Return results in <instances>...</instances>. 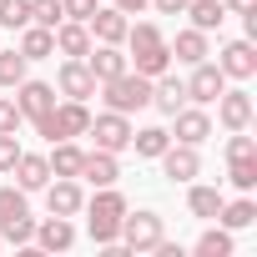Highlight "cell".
<instances>
[{"label":"cell","instance_id":"obj_1","mask_svg":"<svg viewBox=\"0 0 257 257\" xmlns=\"http://www.w3.org/2000/svg\"><path fill=\"white\" fill-rule=\"evenodd\" d=\"M126 46H132V56H126V61H132V71H142L147 81H157L167 66H172V46H167V36L157 31V26H132V31H126Z\"/></svg>","mask_w":257,"mask_h":257},{"label":"cell","instance_id":"obj_2","mask_svg":"<svg viewBox=\"0 0 257 257\" xmlns=\"http://www.w3.org/2000/svg\"><path fill=\"white\" fill-rule=\"evenodd\" d=\"M81 212H86V232H91V242L111 247L116 232H121V217H126V197H121L116 187H96V197H91Z\"/></svg>","mask_w":257,"mask_h":257},{"label":"cell","instance_id":"obj_3","mask_svg":"<svg viewBox=\"0 0 257 257\" xmlns=\"http://www.w3.org/2000/svg\"><path fill=\"white\" fill-rule=\"evenodd\" d=\"M86 126H91L86 101H56L46 116H36V132L46 142H76V137H86Z\"/></svg>","mask_w":257,"mask_h":257},{"label":"cell","instance_id":"obj_4","mask_svg":"<svg viewBox=\"0 0 257 257\" xmlns=\"http://www.w3.org/2000/svg\"><path fill=\"white\" fill-rule=\"evenodd\" d=\"M31 237H36V217L26 207V192L21 187H0V242L26 247Z\"/></svg>","mask_w":257,"mask_h":257},{"label":"cell","instance_id":"obj_5","mask_svg":"<svg viewBox=\"0 0 257 257\" xmlns=\"http://www.w3.org/2000/svg\"><path fill=\"white\" fill-rule=\"evenodd\" d=\"M101 91H106V106L121 111V116L152 106V81H147L142 71H132V66H126L121 76H111V81H101Z\"/></svg>","mask_w":257,"mask_h":257},{"label":"cell","instance_id":"obj_6","mask_svg":"<svg viewBox=\"0 0 257 257\" xmlns=\"http://www.w3.org/2000/svg\"><path fill=\"white\" fill-rule=\"evenodd\" d=\"M162 237H167V232H162V217H157V212H132V207H126L121 232H116V242H121L126 252H152Z\"/></svg>","mask_w":257,"mask_h":257},{"label":"cell","instance_id":"obj_7","mask_svg":"<svg viewBox=\"0 0 257 257\" xmlns=\"http://www.w3.org/2000/svg\"><path fill=\"white\" fill-rule=\"evenodd\" d=\"M132 132H137V126L132 121H126L121 111H106V116H91V126H86V137H96V152H126V147H132Z\"/></svg>","mask_w":257,"mask_h":257},{"label":"cell","instance_id":"obj_8","mask_svg":"<svg viewBox=\"0 0 257 257\" xmlns=\"http://www.w3.org/2000/svg\"><path fill=\"white\" fill-rule=\"evenodd\" d=\"M222 91H227V76H222V66H212V61H197V66H192V81H187V101H197V106H212Z\"/></svg>","mask_w":257,"mask_h":257},{"label":"cell","instance_id":"obj_9","mask_svg":"<svg viewBox=\"0 0 257 257\" xmlns=\"http://www.w3.org/2000/svg\"><path fill=\"white\" fill-rule=\"evenodd\" d=\"M157 162H162L167 182H182V187H187V182H197V172H202V157H197V147H187V142H172Z\"/></svg>","mask_w":257,"mask_h":257},{"label":"cell","instance_id":"obj_10","mask_svg":"<svg viewBox=\"0 0 257 257\" xmlns=\"http://www.w3.org/2000/svg\"><path fill=\"white\" fill-rule=\"evenodd\" d=\"M41 192H46V207H51L56 217H81V207H86V192H81L76 177H56V182H46Z\"/></svg>","mask_w":257,"mask_h":257},{"label":"cell","instance_id":"obj_11","mask_svg":"<svg viewBox=\"0 0 257 257\" xmlns=\"http://www.w3.org/2000/svg\"><path fill=\"white\" fill-rule=\"evenodd\" d=\"M86 31H91V41H101V46H121L126 31H132V21H126V11H116V6H96V16L86 21Z\"/></svg>","mask_w":257,"mask_h":257},{"label":"cell","instance_id":"obj_12","mask_svg":"<svg viewBox=\"0 0 257 257\" xmlns=\"http://www.w3.org/2000/svg\"><path fill=\"white\" fill-rule=\"evenodd\" d=\"M56 86H61V96H66V101H86V96H96V76H91L86 56H81V61H71V56H66V66H61Z\"/></svg>","mask_w":257,"mask_h":257},{"label":"cell","instance_id":"obj_13","mask_svg":"<svg viewBox=\"0 0 257 257\" xmlns=\"http://www.w3.org/2000/svg\"><path fill=\"white\" fill-rule=\"evenodd\" d=\"M217 121L227 132H247L252 126V96L247 91H222L217 96Z\"/></svg>","mask_w":257,"mask_h":257},{"label":"cell","instance_id":"obj_14","mask_svg":"<svg viewBox=\"0 0 257 257\" xmlns=\"http://www.w3.org/2000/svg\"><path fill=\"white\" fill-rule=\"evenodd\" d=\"M16 106H21L26 121H36V116H46V111L56 106V86H46V81H21V86H16Z\"/></svg>","mask_w":257,"mask_h":257},{"label":"cell","instance_id":"obj_15","mask_svg":"<svg viewBox=\"0 0 257 257\" xmlns=\"http://www.w3.org/2000/svg\"><path fill=\"white\" fill-rule=\"evenodd\" d=\"M36 247H46V252H71L76 247V227H71V217H46L41 227H36V237H31Z\"/></svg>","mask_w":257,"mask_h":257},{"label":"cell","instance_id":"obj_16","mask_svg":"<svg viewBox=\"0 0 257 257\" xmlns=\"http://www.w3.org/2000/svg\"><path fill=\"white\" fill-rule=\"evenodd\" d=\"M172 121H177V137H172V142L202 147V142L212 137V116H207V111H197V106H182V111H172Z\"/></svg>","mask_w":257,"mask_h":257},{"label":"cell","instance_id":"obj_17","mask_svg":"<svg viewBox=\"0 0 257 257\" xmlns=\"http://www.w3.org/2000/svg\"><path fill=\"white\" fill-rule=\"evenodd\" d=\"M222 76H237V81H247V76H257V51H252V41H232V46H222Z\"/></svg>","mask_w":257,"mask_h":257},{"label":"cell","instance_id":"obj_18","mask_svg":"<svg viewBox=\"0 0 257 257\" xmlns=\"http://www.w3.org/2000/svg\"><path fill=\"white\" fill-rule=\"evenodd\" d=\"M11 172H16V187H21V192H41V187L51 182V162L36 157V152H21Z\"/></svg>","mask_w":257,"mask_h":257},{"label":"cell","instance_id":"obj_19","mask_svg":"<svg viewBox=\"0 0 257 257\" xmlns=\"http://www.w3.org/2000/svg\"><path fill=\"white\" fill-rule=\"evenodd\" d=\"M86 66H91V76H96V86H101V81L121 76V71L132 66V61L121 56V46H91V51H86Z\"/></svg>","mask_w":257,"mask_h":257},{"label":"cell","instance_id":"obj_20","mask_svg":"<svg viewBox=\"0 0 257 257\" xmlns=\"http://www.w3.org/2000/svg\"><path fill=\"white\" fill-rule=\"evenodd\" d=\"M51 36H56V51L71 56V61H81V56L91 51V31H86V21H61Z\"/></svg>","mask_w":257,"mask_h":257},{"label":"cell","instance_id":"obj_21","mask_svg":"<svg viewBox=\"0 0 257 257\" xmlns=\"http://www.w3.org/2000/svg\"><path fill=\"white\" fill-rule=\"evenodd\" d=\"M81 177H86L91 187H116V177H121V162H116V152H86V162H81Z\"/></svg>","mask_w":257,"mask_h":257},{"label":"cell","instance_id":"obj_22","mask_svg":"<svg viewBox=\"0 0 257 257\" xmlns=\"http://www.w3.org/2000/svg\"><path fill=\"white\" fill-rule=\"evenodd\" d=\"M16 51H21L26 61H51V56H56V36L31 21V26H21V46H16Z\"/></svg>","mask_w":257,"mask_h":257},{"label":"cell","instance_id":"obj_23","mask_svg":"<svg viewBox=\"0 0 257 257\" xmlns=\"http://www.w3.org/2000/svg\"><path fill=\"white\" fill-rule=\"evenodd\" d=\"M152 106H162L167 116H172V111H182V106H187V81H177V76H167V71H162V76L152 81Z\"/></svg>","mask_w":257,"mask_h":257},{"label":"cell","instance_id":"obj_24","mask_svg":"<svg viewBox=\"0 0 257 257\" xmlns=\"http://www.w3.org/2000/svg\"><path fill=\"white\" fill-rule=\"evenodd\" d=\"M172 46V61H187V66H197V61H207V31H177V41H167Z\"/></svg>","mask_w":257,"mask_h":257},{"label":"cell","instance_id":"obj_25","mask_svg":"<svg viewBox=\"0 0 257 257\" xmlns=\"http://www.w3.org/2000/svg\"><path fill=\"white\" fill-rule=\"evenodd\" d=\"M51 177H81V162H86V152L76 147V142H51Z\"/></svg>","mask_w":257,"mask_h":257},{"label":"cell","instance_id":"obj_26","mask_svg":"<svg viewBox=\"0 0 257 257\" xmlns=\"http://www.w3.org/2000/svg\"><path fill=\"white\" fill-rule=\"evenodd\" d=\"M187 16H192V26L197 31H222V21H227V6H222V0H187V6H182Z\"/></svg>","mask_w":257,"mask_h":257},{"label":"cell","instance_id":"obj_27","mask_svg":"<svg viewBox=\"0 0 257 257\" xmlns=\"http://www.w3.org/2000/svg\"><path fill=\"white\" fill-rule=\"evenodd\" d=\"M187 187H192V182H187ZM187 207H192V217L217 222V212H222V192H217V187H192V192H187Z\"/></svg>","mask_w":257,"mask_h":257},{"label":"cell","instance_id":"obj_28","mask_svg":"<svg viewBox=\"0 0 257 257\" xmlns=\"http://www.w3.org/2000/svg\"><path fill=\"white\" fill-rule=\"evenodd\" d=\"M217 222H222L227 232H242V227H252V222H257V202H252V197H242V202H222Z\"/></svg>","mask_w":257,"mask_h":257},{"label":"cell","instance_id":"obj_29","mask_svg":"<svg viewBox=\"0 0 257 257\" xmlns=\"http://www.w3.org/2000/svg\"><path fill=\"white\" fill-rule=\"evenodd\" d=\"M132 147H137V157H162L172 147V132L167 126H142V132H132Z\"/></svg>","mask_w":257,"mask_h":257},{"label":"cell","instance_id":"obj_30","mask_svg":"<svg viewBox=\"0 0 257 257\" xmlns=\"http://www.w3.org/2000/svg\"><path fill=\"white\" fill-rule=\"evenodd\" d=\"M227 182H232L237 192H252V187H257V157H232V162H227Z\"/></svg>","mask_w":257,"mask_h":257},{"label":"cell","instance_id":"obj_31","mask_svg":"<svg viewBox=\"0 0 257 257\" xmlns=\"http://www.w3.org/2000/svg\"><path fill=\"white\" fill-rule=\"evenodd\" d=\"M197 252H202V257H227V252H232V232H227V227H207V232L197 237Z\"/></svg>","mask_w":257,"mask_h":257},{"label":"cell","instance_id":"obj_32","mask_svg":"<svg viewBox=\"0 0 257 257\" xmlns=\"http://www.w3.org/2000/svg\"><path fill=\"white\" fill-rule=\"evenodd\" d=\"M26 66H31V61H26L21 51H0V86H11V91H16V86L26 81Z\"/></svg>","mask_w":257,"mask_h":257},{"label":"cell","instance_id":"obj_33","mask_svg":"<svg viewBox=\"0 0 257 257\" xmlns=\"http://www.w3.org/2000/svg\"><path fill=\"white\" fill-rule=\"evenodd\" d=\"M0 26H6V31L31 26V0H0Z\"/></svg>","mask_w":257,"mask_h":257},{"label":"cell","instance_id":"obj_34","mask_svg":"<svg viewBox=\"0 0 257 257\" xmlns=\"http://www.w3.org/2000/svg\"><path fill=\"white\" fill-rule=\"evenodd\" d=\"M31 21L46 26V31H56L66 21V11H61V0H31Z\"/></svg>","mask_w":257,"mask_h":257},{"label":"cell","instance_id":"obj_35","mask_svg":"<svg viewBox=\"0 0 257 257\" xmlns=\"http://www.w3.org/2000/svg\"><path fill=\"white\" fill-rule=\"evenodd\" d=\"M21 121H26L21 106H16L11 96H0V132H21Z\"/></svg>","mask_w":257,"mask_h":257},{"label":"cell","instance_id":"obj_36","mask_svg":"<svg viewBox=\"0 0 257 257\" xmlns=\"http://www.w3.org/2000/svg\"><path fill=\"white\" fill-rule=\"evenodd\" d=\"M232 157H257V142H252L247 132H232V137H227V162H232Z\"/></svg>","mask_w":257,"mask_h":257},{"label":"cell","instance_id":"obj_37","mask_svg":"<svg viewBox=\"0 0 257 257\" xmlns=\"http://www.w3.org/2000/svg\"><path fill=\"white\" fill-rule=\"evenodd\" d=\"M96 6H101V0H61L66 21H91V16H96Z\"/></svg>","mask_w":257,"mask_h":257},{"label":"cell","instance_id":"obj_38","mask_svg":"<svg viewBox=\"0 0 257 257\" xmlns=\"http://www.w3.org/2000/svg\"><path fill=\"white\" fill-rule=\"evenodd\" d=\"M16 157H21L16 132H0V172H11V167H16Z\"/></svg>","mask_w":257,"mask_h":257},{"label":"cell","instance_id":"obj_39","mask_svg":"<svg viewBox=\"0 0 257 257\" xmlns=\"http://www.w3.org/2000/svg\"><path fill=\"white\" fill-rule=\"evenodd\" d=\"M111 6H116V11H126V16H137V11H147V6H152V0H111Z\"/></svg>","mask_w":257,"mask_h":257},{"label":"cell","instance_id":"obj_40","mask_svg":"<svg viewBox=\"0 0 257 257\" xmlns=\"http://www.w3.org/2000/svg\"><path fill=\"white\" fill-rule=\"evenodd\" d=\"M152 6H157L162 16H182V6H187V0H152Z\"/></svg>","mask_w":257,"mask_h":257},{"label":"cell","instance_id":"obj_41","mask_svg":"<svg viewBox=\"0 0 257 257\" xmlns=\"http://www.w3.org/2000/svg\"><path fill=\"white\" fill-rule=\"evenodd\" d=\"M227 11H237V16H247V11H257V0H222Z\"/></svg>","mask_w":257,"mask_h":257},{"label":"cell","instance_id":"obj_42","mask_svg":"<svg viewBox=\"0 0 257 257\" xmlns=\"http://www.w3.org/2000/svg\"><path fill=\"white\" fill-rule=\"evenodd\" d=\"M0 247H6V242H0Z\"/></svg>","mask_w":257,"mask_h":257}]
</instances>
